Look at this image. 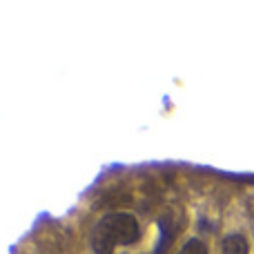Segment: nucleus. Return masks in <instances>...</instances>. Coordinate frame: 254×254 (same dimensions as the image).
Wrapping results in <instances>:
<instances>
[{
    "label": "nucleus",
    "instance_id": "2",
    "mask_svg": "<svg viewBox=\"0 0 254 254\" xmlns=\"http://www.w3.org/2000/svg\"><path fill=\"white\" fill-rule=\"evenodd\" d=\"M221 248H223V254H250L248 241L241 234H230V237H225Z\"/></svg>",
    "mask_w": 254,
    "mask_h": 254
},
{
    "label": "nucleus",
    "instance_id": "3",
    "mask_svg": "<svg viewBox=\"0 0 254 254\" xmlns=\"http://www.w3.org/2000/svg\"><path fill=\"white\" fill-rule=\"evenodd\" d=\"M179 254H210V252H207V246L201 239H190V241H185V246L181 248Z\"/></svg>",
    "mask_w": 254,
    "mask_h": 254
},
{
    "label": "nucleus",
    "instance_id": "1",
    "mask_svg": "<svg viewBox=\"0 0 254 254\" xmlns=\"http://www.w3.org/2000/svg\"><path fill=\"white\" fill-rule=\"evenodd\" d=\"M140 228L138 219L131 212H107L96 221L92 230V250L96 254H112L119 246H131L134 241H138Z\"/></svg>",
    "mask_w": 254,
    "mask_h": 254
}]
</instances>
